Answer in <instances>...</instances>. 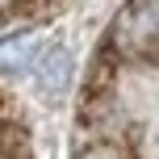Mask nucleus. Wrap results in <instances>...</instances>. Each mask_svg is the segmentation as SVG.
I'll list each match as a JSON object with an SVG mask.
<instances>
[{
  "instance_id": "obj_1",
  "label": "nucleus",
  "mask_w": 159,
  "mask_h": 159,
  "mask_svg": "<svg viewBox=\"0 0 159 159\" xmlns=\"http://www.w3.org/2000/svg\"><path fill=\"white\" fill-rule=\"evenodd\" d=\"M117 55L138 63H159V0H130L109 25Z\"/></svg>"
},
{
  "instance_id": "obj_2",
  "label": "nucleus",
  "mask_w": 159,
  "mask_h": 159,
  "mask_svg": "<svg viewBox=\"0 0 159 159\" xmlns=\"http://www.w3.org/2000/svg\"><path fill=\"white\" fill-rule=\"evenodd\" d=\"M34 75H38L42 92H50V96L67 92V84H71V55H67V46H46L38 55Z\"/></svg>"
},
{
  "instance_id": "obj_3",
  "label": "nucleus",
  "mask_w": 159,
  "mask_h": 159,
  "mask_svg": "<svg viewBox=\"0 0 159 159\" xmlns=\"http://www.w3.org/2000/svg\"><path fill=\"white\" fill-rule=\"evenodd\" d=\"M75 159H126V155H121L113 143H92V147H84Z\"/></svg>"
}]
</instances>
